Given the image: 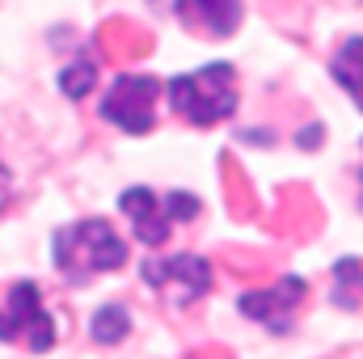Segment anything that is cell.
Here are the masks:
<instances>
[{"label":"cell","instance_id":"obj_5","mask_svg":"<svg viewBox=\"0 0 363 359\" xmlns=\"http://www.w3.org/2000/svg\"><path fill=\"white\" fill-rule=\"evenodd\" d=\"M157 93H161V85H157L152 77L127 72V77H118V81L110 85V93L101 97V118L114 123V127H123V131H131V136H144V131L152 127Z\"/></svg>","mask_w":363,"mask_h":359},{"label":"cell","instance_id":"obj_3","mask_svg":"<svg viewBox=\"0 0 363 359\" xmlns=\"http://www.w3.org/2000/svg\"><path fill=\"white\" fill-rule=\"evenodd\" d=\"M118 207L127 211V220L135 224V237H140L144 245H161V241L174 233L178 220L199 216V199H194V194H182V190L157 194V190H148V186L123 190Z\"/></svg>","mask_w":363,"mask_h":359},{"label":"cell","instance_id":"obj_9","mask_svg":"<svg viewBox=\"0 0 363 359\" xmlns=\"http://www.w3.org/2000/svg\"><path fill=\"white\" fill-rule=\"evenodd\" d=\"M330 72H334V81L351 93V97H355V106L363 110V38H351V43H342V47H338V55H334Z\"/></svg>","mask_w":363,"mask_h":359},{"label":"cell","instance_id":"obj_1","mask_svg":"<svg viewBox=\"0 0 363 359\" xmlns=\"http://www.w3.org/2000/svg\"><path fill=\"white\" fill-rule=\"evenodd\" d=\"M51 254H55V270L72 283H85L93 275L118 270L127 263V245L106 220H81L60 228L51 241Z\"/></svg>","mask_w":363,"mask_h":359},{"label":"cell","instance_id":"obj_2","mask_svg":"<svg viewBox=\"0 0 363 359\" xmlns=\"http://www.w3.org/2000/svg\"><path fill=\"white\" fill-rule=\"evenodd\" d=\"M169 101L186 123L211 127L224 123L237 110V72L228 64H207L199 72H186L169 81Z\"/></svg>","mask_w":363,"mask_h":359},{"label":"cell","instance_id":"obj_12","mask_svg":"<svg viewBox=\"0 0 363 359\" xmlns=\"http://www.w3.org/2000/svg\"><path fill=\"white\" fill-rule=\"evenodd\" d=\"M9 194H13V178H9V170L0 165V211H4V203H9Z\"/></svg>","mask_w":363,"mask_h":359},{"label":"cell","instance_id":"obj_6","mask_svg":"<svg viewBox=\"0 0 363 359\" xmlns=\"http://www.w3.org/2000/svg\"><path fill=\"white\" fill-rule=\"evenodd\" d=\"M144 283L169 296L174 304H190L211 287V267L199 254H174V258H148L144 263Z\"/></svg>","mask_w":363,"mask_h":359},{"label":"cell","instance_id":"obj_4","mask_svg":"<svg viewBox=\"0 0 363 359\" xmlns=\"http://www.w3.org/2000/svg\"><path fill=\"white\" fill-rule=\"evenodd\" d=\"M0 338L4 343H26L30 351H47L55 343L51 313H47L34 283H13L9 287V300L0 309Z\"/></svg>","mask_w":363,"mask_h":359},{"label":"cell","instance_id":"obj_11","mask_svg":"<svg viewBox=\"0 0 363 359\" xmlns=\"http://www.w3.org/2000/svg\"><path fill=\"white\" fill-rule=\"evenodd\" d=\"M93 81H97V68L93 64H72V68L60 72V89L68 93V97H85L93 89Z\"/></svg>","mask_w":363,"mask_h":359},{"label":"cell","instance_id":"obj_10","mask_svg":"<svg viewBox=\"0 0 363 359\" xmlns=\"http://www.w3.org/2000/svg\"><path fill=\"white\" fill-rule=\"evenodd\" d=\"M93 338L97 343H118V338H127V330H131V317H127V309L123 304H106V309H97L93 313Z\"/></svg>","mask_w":363,"mask_h":359},{"label":"cell","instance_id":"obj_7","mask_svg":"<svg viewBox=\"0 0 363 359\" xmlns=\"http://www.w3.org/2000/svg\"><path fill=\"white\" fill-rule=\"evenodd\" d=\"M300 300H304V283H300V279H279L274 287L245 292V296H241V313H245V317H254V321H262L267 330L279 334V330H287V326H291V317H296Z\"/></svg>","mask_w":363,"mask_h":359},{"label":"cell","instance_id":"obj_14","mask_svg":"<svg viewBox=\"0 0 363 359\" xmlns=\"http://www.w3.org/2000/svg\"><path fill=\"white\" fill-rule=\"evenodd\" d=\"M359 207H363V174H359Z\"/></svg>","mask_w":363,"mask_h":359},{"label":"cell","instance_id":"obj_13","mask_svg":"<svg viewBox=\"0 0 363 359\" xmlns=\"http://www.w3.org/2000/svg\"><path fill=\"white\" fill-rule=\"evenodd\" d=\"M338 359H363V351H355V355H338Z\"/></svg>","mask_w":363,"mask_h":359},{"label":"cell","instance_id":"obj_8","mask_svg":"<svg viewBox=\"0 0 363 359\" xmlns=\"http://www.w3.org/2000/svg\"><path fill=\"white\" fill-rule=\"evenodd\" d=\"M174 9L182 21L199 26L203 34H220V38H228L241 21V0H178Z\"/></svg>","mask_w":363,"mask_h":359}]
</instances>
